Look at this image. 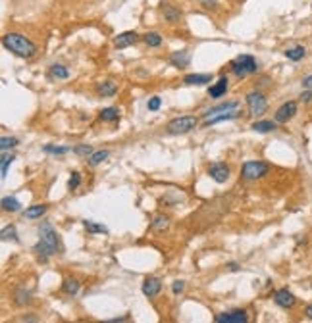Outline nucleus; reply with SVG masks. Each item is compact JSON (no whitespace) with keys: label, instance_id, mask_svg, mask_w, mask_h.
Masks as SVG:
<instances>
[{"label":"nucleus","instance_id":"nucleus-1","mask_svg":"<svg viewBox=\"0 0 312 323\" xmlns=\"http://www.w3.org/2000/svg\"><path fill=\"white\" fill-rule=\"evenodd\" d=\"M35 252L39 254V258L43 256V262L46 258L54 256L56 252L62 250V241L60 235L56 233V229L50 225V223H41L39 225V242L35 244Z\"/></svg>","mask_w":312,"mask_h":323},{"label":"nucleus","instance_id":"nucleus-2","mask_svg":"<svg viewBox=\"0 0 312 323\" xmlns=\"http://www.w3.org/2000/svg\"><path fill=\"white\" fill-rule=\"evenodd\" d=\"M2 44H4V48L6 50H10L12 54L15 56H19V58H31V56H35V52H37V44L33 43L31 39H27L25 35H21V33H6L4 37H2Z\"/></svg>","mask_w":312,"mask_h":323},{"label":"nucleus","instance_id":"nucleus-3","mask_svg":"<svg viewBox=\"0 0 312 323\" xmlns=\"http://www.w3.org/2000/svg\"><path fill=\"white\" fill-rule=\"evenodd\" d=\"M229 68H231V72L237 75V77H247V75L251 74H256L258 64H256L254 56H251V54H241L235 60H231Z\"/></svg>","mask_w":312,"mask_h":323},{"label":"nucleus","instance_id":"nucleus-4","mask_svg":"<svg viewBox=\"0 0 312 323\" xmlns=\"http://www.w3.org/2000/svg\"><path fill=\"white\" fill-rule=\"evenodd\" d=\"M270 171V165L266 162H260V160H249L243 163L241 167V175L245 181H256L260 177H264Z\"/></svg>","mask_w":312,"mask_h":323},{"label":"nucleus","instance_id":"nucleus-5","mask_svg":"<svg viewBox=\"0 0 312 323\" xmlns=\"http://www.w3.org/2000/svg\"><path fill=\"white\" fill-rule=\"evenodd\" d=\"M197 123H199V119L193 118V116H179V118L172 119L168 123L166 131L170 133V135H185V133L193 131L195 127H197Z\"/></svg>","mask_w":312,"mask_h":323},{"label":"nucleus","instance_id":"nucleus-6","mask_svg":"<svg viewBox=\"0 0 312 323\" xmlns=\"http://www.w3.org/2000/svg\"><path fill=\"white\" fill-rule=\"evenodd\" d=\"M247 108H249V114L253 116V118H260L264 112H266L268 108V98L266 94H262L260 90H253V92H249L247 94Z\"/></svg>","mask_w":312,"mask_h":323},{"label":"nucleus","instance_id":"nucleus-7","mask_svg":"<svg viewBox=\"0 0 312 323\" xmlns=\"http://www.w3.org/2000/svg\"><path fill=\"white\" fill-rule=\"evenodd\" d=\"M216 323H247L249 322V316L245 310H233V312H223V314H218L214 318Z\"/></svg>","mask_w":312,"mask_h":323},{"label":"nucleus","instance_id":"nucleus-8","mask_svg":"<svg viewBox=\"0 0 312 323\" xmlns=\"http://www.w3.org/2000/svg\"><path fill=\"white\" fill-rule=\"evenodd\" d=\"M297 114V102L295 100H287L285 104H282L278 110H276V121L278 123H287L289 119Z\"/></svg>","mask_w":312,"mask_h":323},{"label":"nucleus","instance_id":"nucleus-9","mask_svg":"<svg viewBox=\"0 0 312 323\" xmlns=\"http://www.w3.org/2000/svg\"><path fill=\"white\" fill-rule=\"evenodd\" d=\"M274 302L283 310H291L295 304H297V298H295V294H291L287 289H280V291H276L274 293Z\"/></svg>","mask_w":312,"mask_h":323},{"label":"nucleus","instance_id":"nucleus-10","mask_svg":"<svg viewBox=\"0 0 312 323\" xmlns=\"http://www.w3.org/2000/svg\"><path fill=\"white\" fill-rule=\"evenodd\" d=\"M141 291H143V294H145V296L154 298V296H158V294H160V291H162V281L158 279V277H147V279L143 281Z\"/></svg>","mask_w":312,"mask_h":323},{"label":"nucleus","instance_id":"nucleus-11","mask_svg":"<svg viewBox=\"0 0 312 323\" xmlns=\"http://www.w3.org/2000/svg\"><path fill=\"white\" fill-rule=\"evenodd\" d=\"M208 175L212 177L216 183H225L227 177H229V167H227L225 163L216 162V163H212V165L208 167Z\"/></svg>","mask_w":312,"mask_h":323},{"label":"nucleus","instance_id":"nucleus-12","mask_svg":"<svg viewBox=\"0 0 312 323\" xmlns=\"http://www.w3.org/2000/svg\"><path fill=\"white\" fill-rule=\"evenodd\" d=\"M241 116L239 110H229V112H220V114H214L210 118H205L207 125H216V123H222V121H231V119H237Z\"/></svg>","mask_w":312,"mask_h":323},{"label":"nucleus","instance_id":"nucleus-13","mask_svg":"<svg viewBox=\"0 0 312 323\" xmlns=\"http://www.w3.org/2000/svg\"><path fill=\"white\" fill-rule=\"evenodd\" d=\"M137 39H139V35L135 31H123V33H119L118 37L114 39V44H116V48L121 50V48H127V46L135 44Z\"/></svg>","mask_w":312,"mask_h":323},{"label":"nucleus","instance_id":"nucleus-14","mask_svg":"<svg viewBox=\"0 0 312 323\" xmlns=\"http://www.w3.org/2000/svg\"><path fill=\"white\" fill-rule=\"evenodd\" d=\"M162 15H164V19H166L168 23H172V25H176V23L181 21V12H179V8L172 6V4H166V2L162 4Z\"/></svg>","mask_w":312,"mask_h":323},{"label":"nucleus","instance_id":"nucleus-15","mask_svg":"<svg viewBox=\"0 0 312 323\" xmlns=\"http://www.w3.org/2000/svg\"><path fill=\"white\" fill-rule=\"evenodd\" d=\"M227 77L223 75V77H220L218 81H216V85H210L208 87V94L212 96V98H220V96H223L225 92H227Z\"/></svg>","mask_w":312,"mask_h":323},{"label":"nucleus","instance_id":"nucleus-16","mask_svg":"<svg viewBox=\"0 0 312 323\" xmlns=\"http://www.w3.org/2000/svg\"><path fill=\"white\" fill-rule=\"evenodd\" d=\"M251 129L256 133H272L278 129V121L274 119V121H270V119H258V121H254L253 125H251Z\"/></svg>","mask_w":312,"mask_h":323},{"label":"nucleus","instance_id":"nucleus-17","mask_svg":"<svg viewBox=\"0 0 312 323\" xmlns=\"http://www.w3.org/2000/svg\"><path fill=\"white\" fill-rule=\"evenodd\" d=\"M210 81H212V75L210 74H189L183 77L185 85H207Z\"/></svg>","mask_w":312,"mask_h":323},{"label":"nucleus","instance_id":"nucleus-18","mask_svg":"<svg viewBox=\"0 0 312 323\" xmlns=\"http://www.w3.org/2000/svg\"><path fill=\"white\" fill-rule=\"evenodd\" d=\"M189 62H191V56H189L187 52H174V54H170V64L176 66V68H179V70L187 68Z\"/></svg>","mask_w":312,"mask_h":323},{"label":"nucleus","instance_id":"nucleus-19","mask_svg":"<svg viewBox=\"0 0 312 323\" xmlns=\"http://www.w3.org/2000/svg\"><path fill=\"white\" fill-rule=\"evenodd\" d=\"M229 110H239V102L237 100H231V102H223V104H218V106H214V108H210L207 114V118L210 116H214V114H220V112H229Z\"/></svg>","mask_w":312,"mask_h":323},{"label":"nucleus","instance_id":"nucleus-20","mask_svg":"<svg viewBox=\"0 0 312 323\" xmlns=\"http://www.w3.org/2000/svg\"><path fill=\"white\" fill-rule=\"evenodd\" d=\"M97 92L103 94V96H114L118 92V85L114 81H104V83L97 85Z\"/></svg>","mask_w":312,"mask_h":323},{"label":"nucleus","instance_id":"nucleus-21","mask_svg":"<svg viewBox=\"0 0 312 323\" xmlns=\"http://www.w3.org/2000/svg\"><path fill=\"white\" fill-rule=\"evenodd\" d=\"M0 206H2V210H4V212H12V214L19 212V208H21L19 200H17L15 196H4V198H2V202H0Z\"/></svg>","mask_w":312,"mask_h":323},{"label":"nucleus","instance_id":"nucleus-22","mask_svg":"<svg viewBox=\"0 0 312 323\" xmlns=\"http://www.w3.org/2000/svg\"><path fill=\"white\" fill-rule=\"evenodd\" d=\"M307 56V50H305V46H293V48H289V50H285V58L291 60V62H301V60Z\"/></svg>","mask_w":312,"mask_h":323},{"label":"nucleus","instance_id":"nucleus-23","mask_svg":"<svg viewBox=\"0 0 312 323\" xmlns=\"http://www.w3.org/2000/svg\"><path fill=\"white\" fill-rule=\"evenodd\" d=\"M46 214V206L45 204H35V206H29L27 210H25V218L27 220H39L41 216H45Z\"/></svg>","mask_w":312,"mask_h":323},{"label":"nucleus","instance_id":"nucleus-24","mask_svg":"<svg viewBox=\"0 0 312 323\" xmlns=\"http://www.w3.org/2000/svg\"><path fill=\"white\" fill-rule=\"evenodd\" d=\"M143 41L147 46H152V48H158V46H162L164 39L160 33H156V31H152V33H147L145 37H143Z\"/></svg>","mask_w":312,"mask_h":323},{"label":"nucleus","instance_id":"nucleus-25","mask_svg":"<svg viewBox=\"0 0 312 323\" xmlns=\"http://www.w3.org/2000/svg\"><path fill=\"white\" fill-rule=\"evenodd\" d=\"M152 231H158V233H162L166 231L168 227H170V218L168 216H156L154 220H152Z\"/></svg>","mask_w":312,"mask_h":323},{"label":"nucleus","instance_id":"nucleus-26","mask_svg":"<svg viewBox=\"0 0 312 323\" xmlns=\"http://www.w3.org/2000/svg\"><path fill=\"white\" fill-rule=\"evenodd\" d=\"M110 156V152L108 150H97V152H93L89 158H87V162H89L91 167H95V165H99V163H103L106 158Z\"/></svg>","mask_w":312,"mask_h":323},{"label":"nucleus","instance_id":"nucleus-27","mask_svg":"<svg viewBox=\"0 0 312 323\" xmlns=\"http://www.w3.org/2000/svg\"><path fill=\"white\" fill-rule=\"evenodd\" d=\"M79 289H81V283L77 279H66L64 281V285H62V291L66 294H70V296H74V294L79 293Z\"/></svg>","mask_w":312,"mask_h":323},{"label":"nucleus","instance_id":"nucleus-28","mask_svg":"<svg viewBox=\"0 0 312 323\" xmlns=\"http://www.w3.org/2000/svg\"><path fill=\"white\" fill-rule=\"evenodd\" d=\"M99 118L103 119V121H118L119 119V110L118 108H104L103 112L99 114Z\"/></svg>","mask_w":312,"mask_h":323},{"label":"nucleus","instance_id":"nucleus-29","mask_svg":"<svg viewBox=\"0 0 312 323\" xmlns=\"http://www.w3.org/2000/svg\"><path fill=\"white\" fill-rule=\"evenodd\" d=\"M50 74L56 79H68L70 77V70L66 66H62V64H52L50 66Z\"/></svg>","mask_w":312,"mask_h":323},{"label":"nucleus","instance_id":"nucleus-30","mask_svg":"<svg viewBox=\"0 0 312 323\" xmlns=\"http://www.w3.org/2000/svg\"><path fill=\"white\" fill-rule=\"evenodd\" d=\"M85 223V229L91 235H97V233H108V227L103 223H95V221H83Z\"/></svg>","mask_w":312,"mask_h":323},{"label":"nucleus","instance_id":"nucleus-31","mask_svg":"<svg viewBox=\"0 0 312 323\" xmlns=\"http://www.w3.org/2000/svg\"><path fill=\"white\" fill-rule=\"evenodd\" d=\"M14 300L17 306H23V304H29L31 302V294L29 291H25V289H17L14 294Z\"/></svg>","mask_w":312,"mask_h":323},{"label":"nucleus","instance_id":"nucleus-32","mask_svg":"<svg viewBox=\"0 0 312 323\" xmlns=\"http://www.w3.org/2000/svg\"><path fill=\"white\" fill-rule=\"evenodd\" d=\"M0 239H2V241H14V242H17V241H19V239H17V231H15L14 225L4 227V229H2V233H0Z\"/></svg>","mask_w":312,"mask_h":323},{"label":"nucleus","instance_id":"nucleus-33","mask_svg":"<svg viewBox=\"0 0 312 323\" xmlns=\"http://www.w3.org/2000/svg\"><path fill=\"white\" fill-rule=\"evenodd\" d=\"M14 162V156L12 154H8V152H2V160H0V175H2V179L6 177V173H8V165Z\"/></svg>","mask_w":312,"mask_h":323},{"label":"nucleus","instance_id":"nucleus-34","mask_svg":"<svg viewBox=\"0 0 312 323\" xmlns=\"http://www.w3.org/2000/svg\"><path fill=\"white\" fill-rule=\"evenodd\" d=\"M43 150H45L46 154H56V156H62V154H68V152L72 150V147H54V145H46V147H43Z\"/></svg>","mask_w":312,"mask_h":323},{"label":"nucleus","instance_id":"nucleus-35","mask_svg":"<svg viewBox=\"0 0 312 323\" xmlns=\"http://www.w3.org/2000/svg\"><path fill=\"white\" fill-rule=\"evenodd\" d=\"M17 143H19V141H17L15 137H2V139H0V150H2V152H8V150L14 148Z\"/></svg>","mask_w":312,"mask_h":323},{"label":"nucleus","instance_id":"nucleus-36","mask_svg":"<svg viewBox=\"0 0 312 323\" xmlns=\"http://www.w3.org/2000/svg\"><path fill=\"white\" fill-rule=\"evenodd\" d=\"M74 152L77 154V156L89 158V156L93 154V152H95V150H93V147H91V145H77V147H74Z\"/></svg>","mask_w":312,"mask_h":323},{"label":"nucleus","instance_id":"nucleus-37","mask_svg":"<svg viewBox=\"0 0 312 323\" xmlns=\"http://www.w3.org/2000/svg\"><path fill=\"white\" fill-rule=\"evenodd\" d=\"M79 183H81V173H79V171H72V175H70V181H68V187H70V191H75V189L79 187Z\"/></svg>","mask_w":312,"mask_h":323},{"label":"nucleus","instance_id":"nucleus-38","mask_svg":"<svg viewBox=\"0 0 312 323\" xmlns=\"http://www.w3.org/2000/svg\"><path fill=\"white\" fill-rule=\"evenodd\" d=\"M160 106H162V98H160V96H150L149 104H147V108H149L150 112H156V110H160Z\"/></svg>","mask_w":312,"mask_h":323},{"label":"nucleus","instance_id":"nucleus-39","mask_svg":"<svg viewBox=\"0 0 312 323\" xmlns=\"http://www.w3.org/2000/svg\"><path fill=\"white\" fill-rule=\"evenodd\" d=\"M201 2V6L203 8H207V10H218V0H199Z\"/></svg>","mask_w":312,"mask_h":323},{"label":"nucleus","instance_id":"nucleus-40","mask_svg":"<svg viewBox=\"0 0 312 323\" xmlns=\"http://www.w3.org/2000/svg\"><path fill=\"white\" fill-rule=\"evenodd\" d=\"M183 291H185V283L183 281H174L172 283V293L174 294H181Z\"/></svg>","mask_w":312,"mask_h":323},{"label":"nucleus","instance_id":"nucleus-41","mask_svg":"<svg viewBox=\"0 0 312 323\" xmlns=\"http://www.w3.org/2000/svg\"><path fill=\"white\" fill-rule=\"evenodd\" d=\"M301 100H303V102H311V100H312V90H309V88H307V90L301 94Z\"/></svg>","mask_w":312,"mask_h":323},{"label":"nucleus","instance_id":"nucleus-42","mask_svg":"<svg viewBox=\"0 0 312 323\" xmlns=\"http://www.w3.org/2000/svg\"><path fill=\"white\" fill-rule=\"evenodd\" d=\"M303 87L309 88V90H312V75H307V77L303 79Z\"/></svg>","mask_w":312,"mask_h":323},{"label":"nucleus","instance_id":"nucleus-43","mask_svg":"<svg viewBox=\"0 0 312 323\" xmlns=\"http://www.w3.org/2000/svg\"><path fill=\"white\" fill-rule=\"evenodd\" d=\"M19 322H39V318H35V314H27V316L19 318Z\"/></svg>","mask_w":312,"mask_h":323},{"label":"nucleus","instance_id":"nucleus-44","mask_svg":"<svg viewBox=\"0 0 312 323\" xmlns=\"http://www.w3.org/2000/svg\"><path fill=\"white\" fill-rule=\"evenodd\" d=\"M305 316H307L309 320H312V304H311V306H307V308H305Z\"/></svg>","mask_w":312,"mask_h":323},{"label":"nucleus","instance_id":"nucleus-45","mask_svg":"<svg viewBox=\"0 0 312 323\" xmlns=\"http://www.w3.org/2000/svg\"><path fill=\"white\" fill-rule=\"evenodd\" d=\"M227 267H229L231 271H239V264H235V262H229V264H227Z\"/></svg>","mask_w":312,"mask_h":323},{"label":"nucleus","instance_id":"nucleus-46","mask_svg":"<svg viewBox=\"0 0 312 323\" xmlns=\"http://www.w3.org/2000/svg\"><path fill=\"white\" fill-rule=\"evenodd\" d=\"M129 318H116V320H110L112 323H118V322H127Z\"/></svg>","mask_w":312,"mask_h":323}]
</instances>
